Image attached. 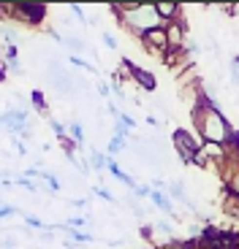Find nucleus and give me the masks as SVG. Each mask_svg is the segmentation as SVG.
<instances>
[{
    "mask_svg": "<svg viewBox=\"0 0 239 249\" xmlns=\"http://www.w3.org/2000/svg\"><path fill=\"white\" fill-rule=\"evenodd\" d=\"M201 127H204V133H207V138H215V141H223V138L228 136V127H226V122H223V117L218 111H212V108L204 114Z\"/></svg>",
    "mask_w": 239,
    "mask_h": 249,
    "instance_id": "f257e3e1",
    "label": "nucleus"
},
{
    "mask_svg": "<svg viewBox=\"0 0 239 249\" xmlns=\"http://www.w3.org/2000/svg\"><path fill=\"white\" fill-rule=\"evenodd\" d=\"M174 143H177V149L182 152V157H185V160H190V157L196 155V149L201 146V143L196 141V138H190L185 130H177V133H174Z\"/></svg>",
    "mask_w": 239,
    "mask_h": 249,
    "instance_id": "f03ea898",
    "label": "nucleus"
},
{
    "mask_svg": "<svg viewBox=\"0 0 239 249\" xmlns=\"http://www.w3.org/2000/svg\"><path fill=\"white\" fill-rule=\"evenodd\" d=\"M14 11H22L27 19H33V22H36V19H41L46 14V6H38V3H17V6H14Z\"/></svg>",
    "mask_w": 239,
    "mask_h": 249,
    "instance_id": "7ed1b4c3",
    "label": "nucleus"
},
{
    "mask_svg": "<svg viewBox=\"0 0 239 249\" xmlns=\"http://www.w3.org/2000/svg\"><path fill=\"white\" fill-rule=\"evenodd\" d=\"M133 71V76L139 79V84L144 89H155V76L152 73H147V71H141V68H131Z\"/></svg>",
    "mask_w": 239,
    "mask_h": 249,
    "instance_id": "20e7f679",
    "label": "nucleus"
},
{
    "mask_svg": "<svg viewBox=\"0 0 239 249\" xmlns=\"http://www.w3.org/2000/svg\"><path fill=\"white\" fill-rule=\"evenodd\" d=\"M152 8H155L158 17H174V11H177L174 3H158V6H152Z\"/></svg>",
    "mask_w": 239,
    "mask_h": 249,
    "instance_id": "39448f33",
    "label": "nucleus"
},
{
    "mask_svg": "<svg viewBox=\"0 0 239 249\" xmlns=\"http://www.w3.org/2000/svg\"><path fill=\"white\" fill-rule=\"evenodd\" d=\"M150 198L155 200V203L160 206V209H163L166 214H171V203H169V200H166V198H163V195H160V193H150Z\"/></svg>",
    "mask_w": 239,
    "mask_h": 249,
    "instance_id": "423d86ee",
    "label": "nucleus"
},
{
    "mask_svg": "<svg viewBox=\"0 0 239 249\" xmlns=\"http://www.w3.org/2000/svg\"><path fill=\"white\" fill-rule=\"evenodd\" d=\"M231 81H234V84L239 81V54L231 60Z\"/></svg>",
    "mask_w": 239,
    "mask_h": 249,
    "instance_id": "0eeeda50",
    "label": "nucleus"
},
{
    "mask_svg": "<svg viewBox=\"0 0 239 249\" xmlns=\"http://www.w3.org/2000/svg\"><path fill=\"white\" fill-rule=\"evenodd\" d=\"M122 146H125V143H122V138L114 136V138H112V143H109V152H120Z\"/></svg>",
    "mask_w": 239,
    "mask_h": 249,
    "instance_id": "6e6552de",
    "label": "nucleus"
},
{
    "mask_svg": "<svg viewBox=\"0 0 239 249\" xmlns=\"http://www.w3.org/2000/svg\"><path fill=\"white\" fill-rule=\"evenodd\" d=\"M17 184H19V187H25V190H30V193H36V184H33L30 179H17Z\"/></svg>",
    "mask_w": 239,
    "mask_h": 249,
    "instance_id": "1a4fd4ad",
    "label": "nucleus"
},
{
    "mask_svg": "<svg viewBox=\"0 0 239 249\" xmlns=\"http://www.w3.org/2000/svg\"><path fill=\"white\" fill-rule=\"evenodd\" d=\"M71 133H74L76 141H82V127H79V122H71Z\"/></svg>",
    "mask_w": 239,
    "mask_h": 249,
    "instance_id": "9d476101",
    "label": "nucleus"
},
{
    "mask_svg": "<svg viewBox=\"0 0 239 249\" xmlns=\"http://www.w3.org/2000/svg\"><path fill=\"white\" fill-rule=\"evenodd\" d=\"M101 41H103V44H106V46H112V49H114V46H117V41H114V38L109 36V33H103V36H101Z\"/></svg>",
    "mask_w": 239,
    "mask_h": 249,
    "instance_id": "9b49d317",
    "label": "nucleus"
},
{
    "mask_svg": "<svg viewBox=\"0 0 239 249\" xmlns=\"http://www.w3.org/2000/svg\"><path fill=\"white\" fill-rule=\"evenodd\" d=\"M93 165L95 168H103V155H93Z\"/></svg>",
    "mask_w": 239,
    "mask_h": 249,
    "instance_id": "f8f14e48",
    "label": "nucleus"
},
{
    "mask_svg": "<svg viewBox=\"0 0 239 249\" xmlns=\"http://www.w3.org/2000/svg\"><path fill=\"white\" fill-rule=\"evenodd\" d=\"M11 214H14L11 206H0V217H11Z\"/></svg>",
    "mask_w": 239,
    "mask_h": 249,
    "instance_id": "ddd939ff",
    "label": "nucleus"
},
{
    "mask_svg": "<svg viewBox=\"0 0 239 249\" xmlns=\"http://www.w3.org/2000/svg\"><path fill=\"white\" fill-rule=\"evenodd\" d=\"M74 14H76V19H79V22H84V14H82V6H74Z\"/></svg>",
    "mask_w": 239,
    "mask_h": 249,
    "instance_id": "4468645a",
    "label": "nucleus"
},
{
    "mask_svg": "<svg viewBox=\"0 0 239 249\" xmlns=\"http://www.w3.org/2000/svg\"><path fill=\"white\" fill-rule=\"evenodd\" d=\"M17 247V241H14V238H6V241H3V249H14Z\"/></svg>",
    "mask_w": 239,
    "mask_h": 249,
    "instance_id": "2eb2a0df",
    "label": "nucleus"
},
{
    "mask_svg": "<svg viewBox=\"0 0 239 249\" xmlns=\"http://www.w3.org/2000/svg\"><path fill=\"white\" fill-rule=\"evenodd\" d=\"M234 184H237V187H234V190H237V193H239V176H237V181H234Z\"/></svg>",
    "mask_w": 239,
    "mask_h": 249,
    "instance_id": "dca6fc26",
    "label": "nucleus"
}]
</instances>
